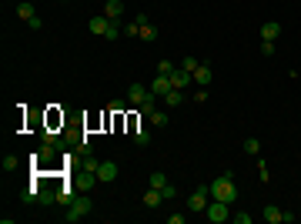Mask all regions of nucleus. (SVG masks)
Segmentation results:
<instances>
[{
	"label": "nucleus",
	"mask_w": 301,
	"mask_h": 224,
	"mask_svg": "<svg viewBox=\"0 0 301 224\" xmlns=\"http://www.w3.org/2000/svg\"><path fill=\"white\" fill-rule=\"evenodd\" d=\"M211 198H218V201H227V204H234V201H238V187H234V177L221 174L218 181H211Z\"/></svg>",
	"instance_id": "f257e3e1"
},
{
	"label": "nucleus",
	"mask_w": 301,
	"mask_h": 224,
	"mask_svg": "<svg viewBox=\"0 0 301 224\" xmlns=\"http://www.w3.org/2000/svg\"><path fill=\"white\" fill-rule=\"evenodd\" d=\"M91 211H94L91 198H87V194H80V198H74V201L67 204V214H64V221H67V224H77L80 218H87Z\"/></svg>",
	"instance_id": "f03ea898"
},
{
	"label": "nucleus",
	"mask_w": 301,
	"mask_h": 224,
	"mask_svg": "<svg viewBox=\"0 0 301 224\" xmlns=\"http://www.w3.org/2000/svg\"><path fill=\"white\" fill-rule=\"evenodd\" d=\"M204 218H207L211 224L231 221V204H227V201H218V198H211V201H207V207H204Z\"/></svg>",
	"instance_id": "7ed1b4c3"
},
{
	"label": "nucleus",
	"mask_w": 301,
	"mask_h": 224,
	"mask_svg": "<svg viewBox=\"0 0 301 224\" xmlns=\"http://www.w3.org/2000/svg\"><path fill=\"white\" fill-rule=\"evenodd\" d=\"M148 100H154L150 87H144V84H131V87H127V104H131V107H137V111H141Z\"/></svg>",
	"instance_id": "20e7f679"
},
{
	"label": "nucleus",
	"mask_w": 301,
	"mask_h": 224,
	"mask_svg": "<svg viewBox=\"0 0 301 224\" xmlns=\"http://www.w3.org/2000/svg\"><path fill=\"white\" fill-rule=\"evenodd\" d=\"M207 201H211V184H201V187H194V194L188 198V207L194 214H204Z\"/></svg>",
	"instance_id": "39448f33"
},
{
	"label": "nucleus",
	"mask_w": 301,
	"mask_h": 224,
	"mask_svg": "<svg viewBox=\"0 0 301 224\" xmlns=\"http://www.w3.org/2000/svg\"><path fill=\"white\" fill-rule=\"evenodd\" d=\"M114 177H117V164H114V161H97V181H100V184H111Z\"/></svg>",
	"instance_id": "423d86ee"
},
{
	"label": "nucleus",
	"mask_w": 301,
	"mask_h": 224,
	"mask_svg": "<svg viewBox=\"0 0 301 224\" xmlns=\"http://www.w3.org/2000/svg\"><path fill=\"white\" fill-rule=\"evenodd\" d=\"M148 87H150V94H154V97H164V94H168L174 84H171V77H168V74H157V77H154V80L148 84Z\"/></svg>",
	"instance_id": "0eeeda50"
},
{
	"label": "nucleus",
	"mask_w": 301,
	"mask_h": 224,
	"mask_svg": "<svg viewBox=\"0 0 301 224\" xmlns=\"http://www.w3.org/2000/svg\"><path fill=\"white\" fill-rule=\"evenodd\" d=\"M171 84H174L177 91H184V87H191V84H194V74H191V71H184V67H177V71L171 74Z\"/></svg>",
	"instance_id": "6e6552de"
},
{
	"label": "nucleus",
	"mask_w": 301,
	"mask_h": 224,
	"mask_svg": "<svg viewBox=\"0 0 301 224\" xmlns=\"http://www.w3.org/2000/svg\"><path fill=\"white\" fill-rule=\"evenodd\" d=\"M87 27H91V34L104 37V34H107V27H111V17H104V14H100V17H91V20H87Z\"/></svg>",
	"instance_id": "1a4fd4ad"
},
{
	"label": "nucleus",
	"mask_w": 301,
	"mask_h": 224,
	"mask_svg": "<svg viewBox=\"0 0 301 224\" xmlns=\"http://www.w3.org/2000/svg\"><path fill=\"white\" fill-rule=\"evenodd\" d=\"M121 14H124V0H104V17L117 20Z\"/></svg>",
	"instance_id": "9d476101"
},
{
	"label": "nucleus",
	"mask_w": 301,
	"mask_h": 224,
	"mask_svg": "<svg viewBox=\"0 0 301 224\" xmlns=\"http://www.w3.org/2000/svg\"><path fill=\"white\" fill-rule=\"evenodd\" d=\"M278 37H281V24H275V20L261 24V40H278Z\"/></svg>",
	"instance_id": "9b49d317"
},
{
	"label": "nucleus",
	"mask_w": 301,
	"mask_h": 224,
	"mask_svg": "<svg viewBox=\"0 0 301 224\" xmlns=\"http://www.w3.org/2000/svg\"><path fill=\"white\" fill-rule=\"evenodd\" d=\"M161 201H164V194H161L157 187H148V191H144V207H161Z\"/></svg>",
	"instance_id": "f8f14e48"
},
{
	"label": "nucleus",
	"mask_w": 301,
	"mask_h": 224,
	"mask_svg": "<svg viewBox=\"0 0 301 224\" xmlns=\"http://www.w3.org/2000/svg\"><path fill=\"white\" fill-rule=\"evenodd\" d=\"M164 104H168V107H181V104H184V91L171 87V91L164 94Z\"/></svg>",
	"instance_id": "ddd939ff"
},
{
	"label": "nucleus",
	"mask_w": 301,
	"mask_h": 224,
	"mask_svg": "<svg viewBox=\"0 0 301 224\" xmlns=\"http://www.w3.org/2000/svg\"><path fill=\"white\" fill-rule=\"evenodd\" d=\"M194 84H198V87H207V84H211V67H207V64H201V67L194 71Z\"/></svg>",
	"instance_id": "4468645a"
},
{
	"label": "nucleus",
	"mask_w": 301,
	"mask_h": 224,
	"mask_svg": "<svg viewBox=\"0 0 301 224\" xmlns=\"http://www.w3.org/2000/svg\"><path fill=\"white\" fill-rule=\"evenodd\" d=\"M148 184H150V187H157V191H164V187H168V174H164V171H150Z\"/></svg>",
	"instance_id": "2eb2a0df"
},
{
	"label": "nucleus",
	"mask_w": 301,
	"mask_h": 224,
	"mask_svg": "<svg viewBox=\"0 0 301 224\" xmlns=\"http://www.w3.org/2000/svg\"><path fill=\"white\" fill-rule=\"evenodd\" d=\"M17 17H20V20H34V17H37V14H34V3L20 0V3H17Z\"/></svg>",
	"instance_id": "dca6fc26"
},
{
	"label": "nucleus",
	"mask_w": 301,
	"mask_h": 224,
	"mask_svg": "<svg viewBox=\"0 0 301 224\" xmlns=\"http://www.w3.org/2000/svg\"><path fill=\"white\" fill-rule=\"evenodd\" d=\"M261 218H264L268 224H281V211H278L275 204H268V207L261 211Z\"/></svg>",
	"instance_id": "f3484780"
},
{
	"label": "nucleus",
	"mask_w": 301,
	"mask_h": 224,
	"mask_svg": "<svg viewBox=\"0 0 301 224\" xmlns=\"http://www.w3.org/2000/svg\"><path fill=\"white\" fill-rule=\"evenodd\" d=\"M148 121H150V127H164V124H168V114L164 111H150Z\"/></svg>",
	"instance_id": "a211bd4d"
},
{
	"label": "nucleus",
	"mask_w": 301,
	"mask_h": 224,
	"mask_svg": "<svg viewBox=\"0 0 301 224\" xmlns=\"http://www.w3.org/2000/svg\"><path fill=\"white\" fill-rule=\"evenodd\" d=\"M245 154L258 157V154H261V141H258V137H248V141H245Z\"/></svg>",
	"instance_id": "6ab92c4d"
},
{
	"label": "nucleus",
	"mask_w": 301,
	"mask_h": 224,
	"mask_svg": "<svg viewBox=\"0 0 301 224\" xmlns=\"http://www.w3.org/2000/svg\"><path fill=\"white\" fill-rule=\"evenodd\" d=\"M134 144H137V148H148V144H150V134L144 131V127H137V131H134Z\"/></svg>",
	"instance_id": "aec40b11"
},
{
	"label": "nucleus",
	"mask_w": 301,
	"mask_h": 224,
	"mask_svg": "<svg viewBox=\"0 0 301 224\" xmlns=\"http://www.w3.org/2000/svg\"><path fill=\"white\" fill-rule=\"evenodd\" d=\"M141 40H157V27H150V24H144V27H141Z\"/></svg>",
	"instance_id": "412c9836"
},
{
	"label": "nucleus",
	"mask_w": 301,
	"mask_h": 224,
	"mask_svg": "<svg viewBox=\"0 0 301 224\" xmlns=\"http://www.w3.org/2000/svg\"><path fill=\"white\" fill-rule=\"evenodd\" d=\"M174 71H177V67H174V64H171V60H168V57H164V60H157V74H174Z\"/></svg>",
	"instance_id": "4be33fe9"
},
{
	"label": "nucleus",
	"mask_w": 301,
	"mask_h": 224,
	"mask_svg": "<svg viewBox=\"0 0 301 224\" xmlns=\"http://www.w3.org/2000/svg\"><path fill=\"white\" fill-rule=\"evenodd\" d=\"M181 67H184V71H191V74H194V71H198L201 64L194 60V54H188V57H184V60H181Z\"/></svg>",
	"instance_id": "5701e85b"
},
{
	"label": "nucleus",
	"mask_w": 301,
	"mask_h": 224,
	"mask_svg": "<svg viewBox=\"0 0 301 224\" xmlns=\"http://www.w3.org/2000/svg\"><path fill=\"white\" fill-rule=\"evenodd\" d=\"M124 34H127V37H141V24H137V20H131V24L124 27Z\"/></svg>",
	"instance_id": "b1692460"
},
{
	"label": "nucleus",
	"mask_w": 301,
	"mask_h": 224,
	"mask_svg": "<svg viewBox=\"0 0 301 224\" xmlns=\"http://www.w3.org/2000/svg\"><path fill=\"white\" fill-rule=\"evenodd\" d=\"M17 157H14V154H7V157H3V171H17Z\"/></svg>",
	"instance_id": "393cba45"
},
{
	"label": "nucleus",
	"mask_w": 301,
	"mask_h": 224,
	"mask_svg": "<svg viewBox=\"0 0 301 224\" xmlns=\"http://www.w3.org/2000/svg\"><path fill=\"white\" fill-rule=\"evenodd\" d=\"M258 174H261V181H271V171H268V161H258Z\"/></svg>",
	"instance_id": "a878e982"
},
{
	"label": "nucleus",
	"mask_w": 301,
	"mask_h": 224,
	"mask_svg": "<svg viewBox=\"0 0 301 224\" xmlns=\"http://www.w3.org/2000/svg\"><path fill=\"white\" fill-rule=\"evenodd\" d=\"M261 54H264V57L275 54V40H261Z\"/></svg>",
	"instance_id": "bb28decb"
},
{
	"label": "nucleus",
	"mask_w": 301,
	"mask_h": 224,
	"mask_svg": "<svg viewBox=\"0 0 301 224\" xmlns=\"http://www.w3.org/2000/svg\"><path fill=\"white\" fill-rule=\"evenodd\" d=\"M231 221H238V224H251V214H231Z\"/></svg>",
	"instance_id": "cd10ccee"
},
{
	"label": "nucleus",
	"mask_w": 301,
	"mask_h": 224,
	"mask_svg": "<svg viewBox=\"0 0 301 224\" xmlns=\"http://www.w3.org/2000/svg\"><path fill=\"white\" fill-rule=\"evenodd\" d=\"M194 100H198V104H204V100H207V91H204V87H198V94H194Z\"/></svg>",
	"instance_id": "c85d7f7f"
}]
</instances>
